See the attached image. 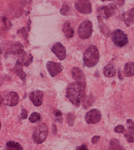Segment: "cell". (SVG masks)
<instances>
[{"label":"cell","instance_id":"32","mask_svg":"<svg viewBox=\"0 0 134 150\" xmlns=\"http://www.w3.org/2000/svg\"><path fill=\"white\" fill-rule=\"evenodd\" d=\"M27 117V111L25 109H23L22 112H21V118L26 119Z\"/></svg>","mask_w":134,"mask_h":150},{"label":"cell","instance_id":"15","mask_svg":"<svg viewBox=\"0 0 134 150\" xmlns=\"http://www.w3.org/2000/svg\"><path fill=\"white\" fill-rule=\"evenodd\" d=\"M123 21L125 22L126 26H129L134 24V7H133L128 11L125 12L121 16Z\"/></svg>","mask_w":134,"mask_h":150},{"label":"cell","instance_id":"34","mask_svg":"<svg viewBox=\"0 0 134 150\" xmlns=\"http://www.w3.org/2000/svg\"><path fill=\"white\" fill-rule=\"evenodd\" d=\"M99 140H100L99 136H95V137H93L92 139V144H96L97 142H99Z\"/></svg>","mask_w":134,"mask_h":150},{"label":"cell","instance_id":"16","mask_svg":"<svg viewBox=\"0 0 134 150\" xmlns=\"http://www.w3.org/2000/svg\"><path fill=\"white\" fill-rule=\"evenodd\" d=\"M14 71H15V74L24 81V82L26 81L27 74L23 70V63H22L19 60L17 61L16 65H15V68H14Z\"/></svg>","mask_w":134,"mask_h":150},{"label":"cell","instance_id":"20","mask_svg":"<svg viewBox=\"0 0 134 150\" xmlns=\"http://www.w3.org/2000/svg\"><path fill=\"white\" fill-rule=\"evenodd\" d=\"M63 32L64 33V35L67 38H72L73 35H74V30L71 26L70 23L69 22H66V23L64 24V26H63Z\"/></svg>","mask_w":134,"mask_h":150},{"label":"cell","instance_id":"17","mask_svg":"<svg viewBox=\"0 0 134 150\" xmlns=\"http://www.w3.org/2000/svg\"><path fill=\"white\" fill-rule=\"evenodd\" d=\"M97 19H98V23H99V28L100 30L101 33H102L104 35H105L106 37H108L109 35H111L110 30H109V28H108V26L105 25V23L103 22L102 17H101L100 15H98Z\"/></svg>","mask_w":134,"mask_h":150},{"label":"cell","instance_id":"33","mask_svg":"<svg viewBox=\"0 0 134 150\" xmlns=\"http://www.w3.org/2000/svg\"><path fill=\"white\" fill-rule=\"evenodd\" d=\"M53 113H54V115H55L57 118H59V117L60 118L62 117V115H63V113H62L60 111H59V110H55V111L53 112Z\"/></svg>","mask_w":134,"mask_h":150},{"label":"cell","instance_id":"19","mask_svg":"<svg viewBox=\"0 0 134 150\" xmlns=\"http://www.w3.org/2000/svg\"><path fill=\"white\" fill-rule=\"evenodd\" d=\"M116 74H117V69L112 64H108L104 68V74L108 78H113L116 75Z\"/></svg>","mask_w":134,"mask_h":150},{"label":"cell","instance_id":"5","mask_svg":"<svg viewBox=\"0 0 134 150\" xmlns=\"http://www.w3.org/2000/svg\"><path fill=\"white\" fill-rule=\"evenodd\" d=\"M92 23L89 20L83 21L79 26L78 35L82 39H87L92 35Z\"/></svg>","mask_w":134,"mask_h":150},{"label":"cell","instance_id":"7","mask_svg":"<svg viewBox=\"0 0 134 150\" xmlns=\"http://www.w3.org/2000/svg\"><path fill=\"white\" fill-rule=\"evenodd\" d=\"M75 7L80 13L84 14V15H87L92 12V4L90 1H87V0L76 1L75 3Z\"/></svg>","mask_w":134,"mask_h":150},{"label":"cell","instance_id":"6","mask_svg":"<svg viewBox=\"0 0 134 150\" xmlns=\"http://www.w3.org/2000/svg\"><path fill=\"white\" fill-rule=\"evenodd\" d=\"M1 104H5L9 106H15L19 102V95L16 92H9L1 94Z\"/></svg>","mask_w":134,"mask_h":150},{"label":"cell","instance_id":"28","mask_svg":"<svg viewBox=\"0 0 134 150\" xmlns=\"http://www.w3.org/2000/svg\"><path fill=\"white\" fill-rule=\"evenodd\" d=\"M18 34H21V35L24 37L27 42H28V39H27V32L26 28H22V29L18 30Z\"/></svg>","mask_w":134,"mask_h":150},{"label":"cell","instance_id":"36","mask_svg":"<svg viewBox=\"0 0 134 150\" xmlns=\"http://www.w3.org/2000/svg\"><path fill=\"white\" fill-rule=\"evenodd\" d=\"M53 129H54V130H53V131H54V133H56V128H55V125H53ZM52 131V132H53Z\"/></svg>","mask_w":134,"mask_h":150},{"label":"cell","instance_id":"10","mask_svg":"<svg viewBox=\"0 0 134 150\" xmlns=\"http://www.w3.org/2000/svg\"><path fill=\"white\" fill-rule=\"evenodd\" d=\"M30 100L34 104L35 106H40L43 104V100H44V93L40 90H35L32 91L29 94Z\"/></svg>","mask_w":134,"mask_h":150},{"label":"cell","instance_id":"11","mask_svg":"<svg viewBox=\"0 0 134 150\" xmlns=\"http://www.w3.org/2000/svg\"><path fill=\"white\" fill-rule=\"evenodd\" d=\"M47 69L48 73L52 77H55V75L61 72L63 70V66L60 63L55 62H47Z\"/></svg>","mask_w":134,"mask_h":150},{"label":"cell","instance_id":"12","mask_svg":"<svg viewBox=\"0 0 134 150\" xmlns=\"http://www.w3.org/2000/svg\"><path fill=\"white\" fill-rule=\"evenodd\" d=\"M16 54H17L18 58H19V60L20 61L24 66H26V67H28L30 64L32 62V61H33V56L31 54H27L24 51V50L23 48L19 50L16 53Z\"/></svg>","mask_w":134,"mask_h":150},{"label":"cell","instance_id":"29","mask_svg":"<svg viewBox=\"0 0 134 150\" xmlns=\"http://www.w3.org/2000/svg\"><path fill=\"white\" fill-rule=\"evenodd\" d=\"M114 131H115L116 133H123L125 132V127H124V125H117V127H115V129H114Z\"/></svg>","mask_w":134,"mask_h":150},{"label":"cell","instance_id":"21","mask_svg":"<svg viewBox=\"0 0 134 150\" xmlns=\"http://www.w3.org/2000/svg\"><path fill=\"white\" fill-rule=\"evenodd\" d=\"M108 150H125L117 139L113 138L110 141Z\"/></svg>","mask_w":134,"mask_h":150},{"label":"cell","instance_id":"2","mask_svg":"<svg viewBox=\"0 0 134 150\" xmlns=\"http://www.w3.org/2000/svg\"><path fill=\"white\" fill-rule=\"evenodd\" d=\"M100 58L99 50L96 46H90L85 50L83 61L87 67H93L98 63Z\"/></svg>","mask_w":134,"mask_h":150},{"label":"cell","instance_id":"24","mask_svg":"<svg viewBox=\"0 0 134 150\" xmlns=\"http://www.w3.org/2000/svg\"><path fill=\"white\" fill-rule=\"evenodd\" d=\"M125 137L129 143L134 142V130L128 129L125 132Z\"/></svg>","mask_w":134,"mask_h":150},{"label":"cell","instance_id":"31","mask_svg":"<svg viewBox=\"0 0 134 150\" xmlns=\"http://www.w3.org/2000/svg\"><path fill=\"white\" fill-rule=\"evenodd\" d=\"M3 23H4V25L6 26V29H10L11 28V24L10 23V21L8 19H6V18H3Z\"/></svg>","mask_w":134,"mask_h":150},{"label":"cell","instance_id":"30","mask_svg":"<svg viewBox=\"0 0 134 150\" xmlns=\"http://www.w3.org/2000/svg\"><path fill=\"white\" fill-rule=\"evenodd\" d=\"M127 125H128V129L134 130V122L133 120H130V119L127 120Z\"/></svg>","mask_w":134,"mask_h":150},{"label":"cell","instance_id":"23","mask_svg":"<svg viewBox=\"0 0 134 150\" xmlns=\"http://www.w3.org/2000/svg\"><path fill=\"white\" fill-rule=\"evenodd\" d=\"M94 101H95V98H94L93 95H88L85 96V98H84L83 100V105H84V108L85 109H87L89 106L92 105V104L93 103Z\"/></svg>","mask_w":134,"mask_h":150},{"label":"cell","instance_id":"35","mask_svg":"<svg viewBox=\"0 0 134 150\" xmlns=\"http://www.w3.org/2000/svg\"><path fill=\"white\" fill-rule=\"evenodd\" d=\"M76 150H88L87 147L85 144H82L80 146H78V147L76 148Z\"/></svg>","mask_w":134,"mask_h":150},{"label":"cell","instance_id":"13","mask_svg":"<svg viewBox=\"0 0 134 150\" xmlns=\"http://www.w3.org/2000/svg\"><path fill=\"white\" fill-rule=\"evenodd\" d=\"M71 74H72V78L76 80V81L83 84H86L85 74L80 68H78V67H73L72 69H71Z\"/></svg>","mask_w":134,"mask_h":150},{"label":"cell","instance_id":"26","mask_svg":"<svg viewBox=\"0 0 134 150\" xmlns=\"http://www.w3.org/2000/svg\"><path fill=\"white\" fill-rule=\"evenodd\" d=\"M67 124L69 126H72L74 125V121H75V116L72 112H69L67 116Z\"/></svg>","mask_w":134,"mask_h":150},{"label":"cell","instance_id":"8","mask_svg":"<svg viewBox=\"0 0 134 150\" xmlns=\"http://www.w3.org/2000/svg\"><path fill=\"white\" fill-rule=\"evenodd\" d=\"M101 119V113L96 109H92L85 114V121L88 124L98 123Z\"/></svg>","mask_w":134,"mask_h":150},{"label":"cell","instance_id":"4","mask_svg":"<svg viewBox=\"0 0 134 150\" xmlns=\"http://www.w3.org/2000/svg\"><path fill=\"white\" fill-rule=\"evenodd\" d=\"M111 38H112L113 43L118 47H124L128 42V36L121 30L117 29L114 30L111 35Z\"/></svg>","mask_w":134,"mask_h":150},{"label":"cell","instance_id":"22","mask_svg":"<svg viewBox=\"0 0 134 150\" xmlns=\"http://www.w3.org/2000/svg\"><path fill=\"white\" fill-rule=\"evenodd\" d=\"M6 150H23V147L18 142H8L6 143Z\"/></svg>","mask_w":134,"mask_h":150},{"label":"cell","instance_id":"9","mask_svg":"<svg viewBox=\"0 0 134 150\" xmlns=\"http://www.w3.org/2000/svg\"><path fill=\"white\" fill-rule=\"evenodd\" d=\"M52 51L56 55V57L59 60H64L66 58V56H67L66 49L60 42H56L54 44L52 47Z\"/></svg>","mask_w":134,"mask_h":150},{"label":"cell","instance_id":"25","mask_svg":"<svg viewBox=\"0 0 134 150\" xmlns=\"http://www.w3.org/2000/svg\"><path fill=\"white\" fill-rule=\"evenodd\" d=\"M40 118H41L40 114H39V112H35L31 114V116H30V117H29V120L31 122H32V123H35V122H37L38 121H39Z\"/></svg>","mask_w":134,"mask_h":150},{"label":"cell","instance_id":"3","mask_svg":"<svg viewBox=\"0 0 134 150\" xmlns=\"http://www.w3.org/2000/svg\"><path fill=\"white\" fill-rule=\"evenodd\" d=\"M47 135H48V128L47 125L40 124L35 128L33 132V140L36 144H42L46 140Z\"/></svg>","mask_w":134,"mask_h":150},{"label":"cell","instance_id":"1","mask_svg":"<svg viewBox=\"0 0 134 150\" xmlns=\"http://www.w3.org/2000/svg\"><path fill=\"white\" fill-rule=\"evenodd\" d=\"M86 84L80 82H72L66 88V97L76 106H79L85 98Z\"/></svg>","mask_w":134,"mask_h":150},{"label":"cell","instance_id":"18","mask_svg":"<svg viewBox=\"0 0 134 150\" xmlns=\"http://www.w3.org/2000/svg\"><path fill=\"white\" fill-rule=\"evenodd\" d=\"M124 74L126 77H133L134 76V62H128L124 67Z\"/></svg>","mask_w":134,"mask_h":150},{"label":"cell","instance_id":"14","mask_svg":"<svg viewBox=\"0 0 134 150\" xmlns=\"http://www.w3.org/2000/svg\"><path fill=\"white\" fill-rule=\"evenodd\" d=\"M116 10H117L116 4L111 3V4H108V6L101 7V8L99 10V11L102 12L103 17H105V18H108L111 17V16H113V15H114Z\"/></svg>","mask_w":134,"mask_h":150},{"label":"cell","instance_id":"27","mask_svg":"<svg viewBox=\"0 0 134 150\" xmlns=\"http://www.w3.org/2000/svg\"><path fill=\"white\" fill-rule=\"evenodd\" d=\"M69 11H70V7L67 4H64V6H62L61 9H60V13L62 15H67L69 14Z\"/></svg>","mask_w":134,"mask_h":150}]
</instances>
